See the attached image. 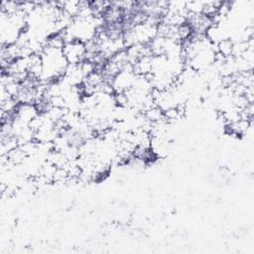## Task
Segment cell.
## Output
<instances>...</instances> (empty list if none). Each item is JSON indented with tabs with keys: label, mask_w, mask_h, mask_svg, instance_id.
Returning <instances> with one entry per match:
<instances>
[{
	"label": "cell",
	"mask_w": 254,
	"mask_h": 254,
	"mask_svg": "<svg viewBox=\"0 0 254 254\" xmlns=\"http://www.w3.org/2000/svg\"><path fill=\"white\" fill-rule=\"evenodd\" d=\"M63 54L68 64H77L85 60V45L78 40L71 41L64 46Z\"/></svg>",
	"instance_id": "obj_1"
}]
</instances>
